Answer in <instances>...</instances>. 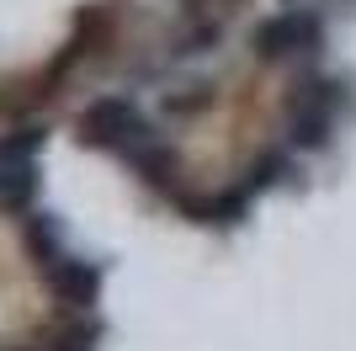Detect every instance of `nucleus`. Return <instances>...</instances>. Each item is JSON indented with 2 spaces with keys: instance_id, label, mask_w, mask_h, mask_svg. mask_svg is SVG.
Returning a JSON list of instances; mask_svg holds the SVG:
<instances>
[{
  "instance_id": "obj_1",
  "label": "nucleus",
  "mask_w": 356,
  "mask_h": 351,
  "mask_svg": "<svg viewBox=\"0 0 356 351\" xmlns=\"http://www.w3.org/2000/svg\"><path fill=\"white\" fill-rule=\"evenodd\" d=\"M346 112H351V75H335V70L298 75L282 112V144L298 155H325L341 139Z\"/></svg>"
},
{
  "instance_id": "obj_2",
  "label": "nucleus",
  "mask_w": 356,
  "mask_h": 351,
  "mask_svg": "<svg viewBox=\"0 0 356 351\" xmlns=\"http://www.w3.org/2000/svg\"><path fill=\"white\" fill-rule=\"evenodd\" d=\"M330 43V16L319 6H282L250 27L255 64H314Z\"/></svg>"
},
{
  "instance_id": "obj_3",
  "label": "nucleus",
  "mask_w": 356,
  "mask_h": 351,
  "mask_svg": "<svg viewBox=\"0 0 356 351\" xmlns=\"http://www.w3.org/2000/svg\"><path fill=\"white\" fill-rule=\"evenodd\" d=\"M154 117L134 102V96H122V91H106V96H90L74 117V139L80 149H102V155H134L138 144L154 139Z\"/></svg>"
},
{
  "instance_id": "obj_4",
  "label": "nucleus",
  "mask_w": 356,
  "mask_h": 351,
  "mask_svg": "<svg viewBox=\"0 0 356 351\" xmlns=\"http://www.w3.org/2000/svg\"><path fill=\"white\" fill-rule=\"evenodd\" d=\"M43 282H48V292H54L64 309L90 314V309L102 304L106 266L102 261H86V256H74V250H64V256H54V261L43 266Z\"/></svg>"
},
{
  "instance_id": "obj_5",
  "label": "nucleus",
  "mask_w": 356,
  "mask_h": 351,
  "mask_svg": "<svg viewBox=\"0 0 356 351\" xmlns=\"http://www.w3.org/2000/svg\"><path fill=\"white\" fill-rule=\"evenodd\" d=\"M176 208H181V219L202 224V229H239L255 208V192L245 181H229L218 192H181Z\"/></svg>"
},
{
  "instance_id": "obj_6",
  "label": "nucleus",
  "mask_w": 356,
  "mask_h": 351,
  "mask_svg": "<svg viewBox=\"0 0 356 351\" xmlns=\"http://www.w3.org/2000/svg\"><path fill=\"white\" fill-rule=\"evenodd\" d=\"M122 165H128V176H134L138 187H149L154 197H165V203H176L181 192V176H186V165H181L176 144L165 139V133H154L149 144H138L134 155H122Z\"/></svg>"
},
{
  "instance_id": "obj_7",
  "label": "nucleus",
  "mask_w": 356,
  "mask_h": 351,
  "mask_svg": "<svg viewBox=\"0 0 356 351\" xmlns=\"http://www.w3.org/2000/svg\"><path fill=\"white\" fill-rule=\"evenodd\" d=\"M239 181L255 192V197H266V192H287V187H303V155L287 144H266L255 149L250 165L239 171Z\"/></svg>"
},
{
  "instance_id": "obj_8",
  "label": "nucleus",
  "mask_w": 356,
  "mask_h": 351,
  "mask_svg": "<svg viewBox=\"0 0 356 351\" xmlns=\"http://www.w3.org/2000/svg\"><path fill=\"white\" fill-rule=\"evenodd\" d=\"M43 192V165L38 160H0V213L27 219Z\"/></svg>"
},
{
  "instance_id": "obj_9",
  "label": "nucleus",
  "mask_w": 356,
  "mask_h": 351,
  "mask_svg": "<svg viewBox=\"0 0 356 351\" xmlns=\"http://www.w3.org/2000/svg\"><path fill=\"white\" fill-rule=\"evenodd\" d=\"M22 245H27L32 266L43 272L54 256L70 250V240H64V219H59V213H48V208H32L27 219H22Z\"/></svg>"
},
{
  "instance_id": "obj_10",
  "label": "nucleus",
  "mask_w": 356,
  "mask_h": 351,
  "mask_svg": "<svg viewBox=\"0 0 356 351\" xmlns=\"http://www.w3.org/2000/svg\"><path fill=\"white\" fill-rule=\"evenodd\" d=\"M223 43V16H186V32L170 43V58H202Z\"/></svg>"
},
{
  "instance_id": "obj_11",
  "label": "nucleus",
  "mask_w": 356,
  "mask_h": 351,
  "mask_svg": "<svg viewBox=\"0 0 356 351\" xmlns=\"http://www.w3.org/2000/svg\"><path fill=\"white\" fill-rule=\"evenodd\" d=\"M43 144H48V123L43 117H27V123L0 133V160H38Z\"/></svg>"
},
{
  "instance_id": "obj_12",
  "label": "nucleus",
  "mask_w": 356,
  "mask_h": 351,
  "mask_svg": "<svg viewBox=\"0 0 356 351\" xmlns=\"http://www.w3.org/2000/svg\"><path fill=\"white\" fill-rule=\"evenodd\" d=\"M102 320H90V314H80L74 325H64V330H54V336L43 341V346L32 351H102Z\"/></svg>"
},
{
  "instance_id": "obj_13",
  "label": "nucleus",
  "mask_w": 356,
  "mask_h": 351,
  "mask_svg": "<svg viewBox=\"0 0 356 351\" xmlns=\"http://www.w3.org/2000/svg\"><path fill=\"white\" fill-rule=\"evenodd\" d=\"M160 107L170 117H197L202 107H213V86H202V80H197V86H176V91H165Z\"/></svg>"
},
{
  "instance_id": "obj_14",
  "label": "nucleus",
  "mask_w": 356,
  "mask_h": 351,
  "mask_svg": "<svg viewBox=\"0 0 356 351\" xmlns=\"http://www.w3.org/2000/svg\"><path fill=\"white\" fill-rule=\"evenodd\" d=\"M181 6V16H218V11H229L234 0H176Z\"/></svg>"
},
{
  "instance_id": "obj_15",
  "label": "nucleus",
  "mask_w": 356,
  "mask_h": 351,
  "mask_svg": "<svg viewBox=\"0 0 356 351\" xmlns=\"http://www.w3.org/2000/svg\"><path fill=\"white\" fill-rule=\"evenodd\" d=\"M287 6H293V0H287Z\"/></svg>"
}]
</instances>
